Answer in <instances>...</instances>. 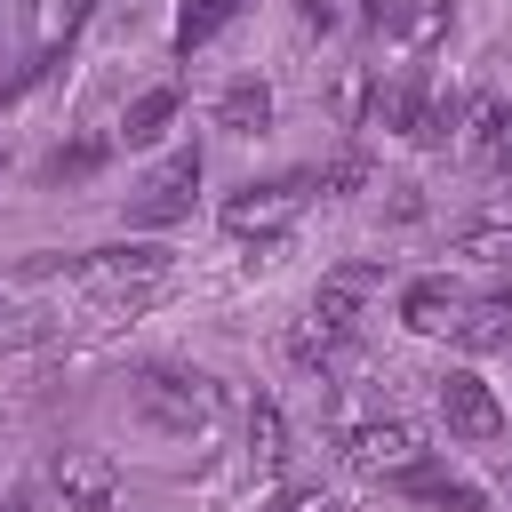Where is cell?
<instances>
[{
	"label": "cell",
	"instance_id": "obj_22",
	"mask_svg": "<svg viewBox=\"0 0 512 512\" xmlns=\"http://www.w3.org/2000/svg\"><path fill=\"white\" fill-rule=\"evenodd\" d=\"M0 512H32V504H24V496H0Z\"/></svg>",
	"mask_w": 512,
	"mask_h": 512
},
{
	"label": "cell",
	"instance_id": "obj_11",
	"mask_svg": "<svg viewBox=\"0 0 512 512\" xmlns=\"http://www.w3.org/2000/svg\"><path fill=\"white\" fill-rule=\"evenodd\" d=\"M280 352H288V360H296L304 376H328V368H336V360L352 352V336H344V328H328L320 312H304V320H288V336H280Z\"/></svg>",
	"mask_w": 512,
	"mask_h": 512
},
{
	"label": "cell",
	"instance_id": "obj_9",
	"mask_svg": "<svg viewBox=\"0 0 512 512\" xmlns=\"http://www.w3.org/2000/svg\"><path fill=\"white\" fill-rule=\"evenodd\" d=\"M208 128H216V136H264V128H272V88H264L256 72L224 80L216 104H208Z\"/></svg>",
	"mask_w": 512,
	"mask_h": 512
},
{
	"label": "cell",
	"instance_id": "obj_2",
	"mask_svg": "<svg viewBox=\"0 0 512 512\" xmlns=\"http://www.w3.org/2000/svg\"><path fill=\"white\" fill-rule=\"evenodd\" d=\"M320 192V176L312 168H280V176H248V184H232L224 192V232L232 240H280L296 216H304V200Z\"/></svg>",
	"mask_w": 512,
	"mask_h": 512
},
{
	"label": "cell",
	"instance_id": "obj_1",
	"mask_svg": "<svg viewBox=\"0 0 512 512\" xmlns=\"http://www.w3.org/2000/svg\"><path fill=\"white\" fill-rule=\"evenodd\" d=\"M216 408H224V392H216V376H200V368L152 360V368L136 376V416H144L152 432H168V440L208 432V424H216Z\"/></svg>",
	"mask_w": 512,
	"mask_h": 512
},
{
	"label": "cell",
	"instance_id": "obj_6",
	"mask_svg": "<svg viewBox=\"0 0 512 512\" xmlns=\"http://www.w3.org/2000/svg\"><path fill=\"white\" fill-rule=\"evenodd\" d=\"M376 304H384V264H336V272H320V296H312V312H320L328 328L360 336V328L376 320Z\"/></svg>",
	"mask_w": 512,
	"mask_h": 512
},
{
	"label": "cell",
	"instance_id": "obj_5",
	"mask_svg": "<svg viewBox=\"0 0 512 512\" xmlns=\"http://www.w3.org/2000/svg\"><path fill=\"white\" fill-rule=\"evenodd\" d=\"M192 192H200V144H176L144 168V184L128 200V224H176V216H192Z\"/></svg>",
	"mask_w": 512,
	"mask_h": 512
},
{
	"label": "cell",
	"instance_id": "obj_12",
	"mask_svg": "<svg viewBox=\"0 0 512 512\" xmlns=\"http://www.w3.org/2000/svg\"><path fill=\"white\" fill-rule=\"evenodd\" d=\"M176 104H184V96H176V80L144 88V96L120 112V144H160V136H168V120H176Z\"/></svg>",
	"mask_w": 512,
	"mask_h": 512
},
{
	"label": "cell",
	"instance_id": "obj_15",
	"mask_svg": "<svg viewBox=\"0 0 512 512\" xmlns=\"http://www.w3.org/2000/svg\"><path fill=\"white\" fill-rule=\"evenodd\" d=\"M248 464H256V472H280V464H288V416H280L272 400L248 408Z\"/></svg>",
	"mask_w": 512,
	"mask_h": 512
},
{
	"label": "cell",
	"instance_id": "obj_19",
	"mask_svg": "<svg viewBox=\"0 0 512 512\" xmlns=\"http://www.w3.org/2000/svg\"><path fill=\"white\" fill-rule=\"evenodd\" d=\"M352 16H360V0H304V24L312 32H344Z\"/></svg>",
	"mask_w": 512,
	"mask_h": 512
},
{
	"label": "cell",
	"instance_id": "obj_21",
	"mask_svg": "<svg viewBox=\"0 0 512 512\" xmlns=\"http://www.w3.org/2000/svg\"><path fill=\"white\" fill-rule=\"evenodd\" d=\"M496 504H504V512H512V472H504V480H496Z\"/></svg>",
	"mask_w": 512,
	"mask_h": 512
},
{
	"label": "cell",
	"instance_id": "obj_18",
	"mask_svg": "<svg viewBox=\"0 0 512 512\" xmlns=\"http://www.w3.org/2000/svg\"><path fill=\"white\" fill-rule=\"evenodd\" d=\"M480 168H488L496 184H512V104H496V136H488V152H480Z\"/></svg>",
	"mask_w": 512,
	"mask_h": 512
},
{
	"label": "cell",
	"instance_id": "obj_14",
	"mask_svg": "<svg viewBox=\"0 0 512 512\" xmlns=\"http://www.w3.org/2000/svg\"><path fill=\"white\" fill-rule=\"evenodd\" d=\"M400 488H408V496H424L432 512H480V488H472L464 472H440V464H416Z\"/></svg>",
	"mask_w": 512,
	"mask_h": 512
},
{
	"label": "cell",
	"instance_id": "obj_3",
	"mask_svg": "<svg viewBox=\"0 0 512 512\" xmlns=\"http://www.w3.org/2000/svg\"><path fill=\"white\" fill-rule=\"evenodd\" d=\"M344 464L360 472V480H384V488H400L416 464H432V440H424V424H408V416H360V424H344Z\"/></svg>",
	"mask_w": 512,
	"mask_h": 512
},
{
	"label": "cell",
	"instance_id": "obj_7",
	"mask_svg": "<svg viewBox=\"0 0 512 512\" xmlns=\"http://www.w3.org/2000/svg\"><path fill=\"white\" fill-rule=\"evenodd\" d=\"M56 496H64V512H112L120 504V464L104 448H64L56 456Z\"/></svg>",
	"mask_w": 512,
	"mask_h": 512
},
{
	"label": "cell",
	"instance_id": "obj_8",
	"mask_svg": "<svg viewBox=\"0 0 512 512\" xmlns=\"http://www.w3.org/2000/svg\"><path fill=\"white\" fill-rule=\"evenodd\" d=\"M464 304H472V296H464L448 272H424V280L400 288V328H416V336H456Z\"/></svg>",
	"mask_w": 512,
	"mask_h": 512
},
{
	"label": "cell",
	"instance_id": "obj_16",
	"mask_svg": "<svg viewBox=\"0 0 512 512\" xmlns=\"http://www.w3.org/2000/svg\"><path fill=\"white\" fill-rule=\"evenodd\" d=\"M232 16H240V0H184V8H176V56L208 48V40H216Z\"/></svg>",
	"mask_w": 512,
	"mask_h": 512
},
{
	"label": "cell",
	"instance_id": "obj_4",
	"mask_svg": "<svg viewBox=\"0 0 512 512\" xmlns=\"http://www.w3.org/2000/svg\"><path fill=\"white\" fill-rule=\"evenodd\" d=\"M432 408H440V424H448V440H472V448H488V440H504V400L480 384V368H440L432 376Z\"/></svg>",
	"mask_w": 512,
	"mask_h": 512
},
{
	"label": "cell",
	"instance_id": "obj_13",
	"mask_svg": "<svg viewBox=\"0 0 512 512\" xmlns=\"http://www.w3.org/2000/svg\"><path fill=\"white\" fill-rule=\"evenodd\" d=\"M456 344H464V352H496V344H512V304H504V296H472L464 320H456Z\"/></svg>",
	"mask_w": 512,
	"mask_h": 512
},
{
	"label": "cell",
	"instance_id": "obj_10",
	"mask_svg": "<svg viewBox=\"0 0 512 512\" xmlns=\"http://www.w3.org/2000/svg\"><path fill=\"white\" fill-rule=\"evenodd\" d=\"M456 256H472L480 272H512V200H488L456 224Z\"/></svg>",
	"mask_w": 512,
	"mask_h": 512
},
{
	"label": "cell",
	"instance_id": "obj_17",
	"mask_svg": "<svg viewBox=\"0 0 512 512\" xmlns=\"http://www.w3.org/2000/svg\"><path fill=\"white\" fill-rule=\"evenodd\" d=\"M88 8H96V0H40V8H32V16H40V48L72 40V32L88 24Z\"/></svg>",
	"mask_w": 512,
	"mask_h": 512
},
{
	"label": "cell",
	"instance_id": "obj_20",
	"mask_svg": "<svg viewBox=\"0 0 512 512\" xmlns=\"http://www.w3.org/2000/svg\"><path fill=\"white\" fill-rule=\"evenodd\" d=\"M280 512H336V496H328V488H288Z\"/></svg>",
	"mask_w": 512,
	"mask_h": 512
}]
</instances>
